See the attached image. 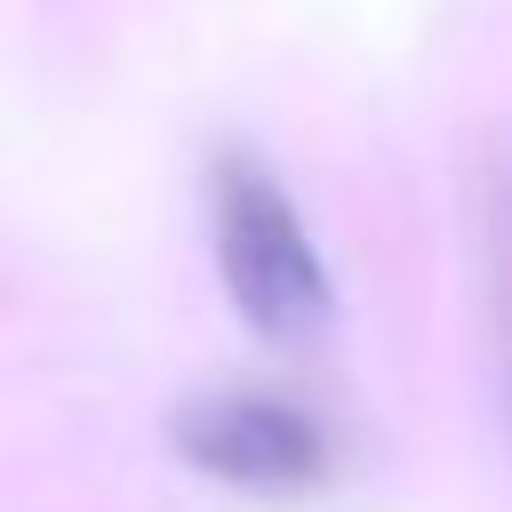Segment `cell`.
I'll use <instances>...</instances> for the list:
<instances>
[{
    "mask_svg": "<svg viewBox=\"0 0 512 512\" xmlns=\"http://www.w3.org/2000/svg\"><path fill=\"white\" fill-rule=\"evenodd\" d=\"M480 216H488V280H496V328H504V360H512V144L496 152V168H488V200H480Z\"/></svg>",
    "mask_w": 512,
    "mask_h": 512,
    "instance_id": "cell-3",
    "label": "cell"
},
{
    "mask_svg": "<svg viewBox=\"0 0 512 512\" xmlns=\"http://www.w3.org/2000/svg\"><path fill=\"white\" fill-rule=\"evenodd\" d=\"M168 440L192 472L248 496H312L336 480V432L280 392H200L168 416Z\"/></svg>",
    "mask_w": 512,
    "mask_h": 512,
    "instance_id": "cell-2",
    "label": "cell"
},
{
    "mask_svg": "<svg viewBox=\"0 0 512 512\" xmlns=\"http://www.w3.org/2000/svg\"><path fill=\"white\" fill-rule=\"evenodd\" d=\"M216 272H224L232 312L264 344H320L336 320V280H328L304 216L256 160L216 168Z\"/></svg>",
    "mask_w": 512,
    "mask_h": 512,
    "instance_id": "cell-1",
    "label": "cell"
}]
</instances>
